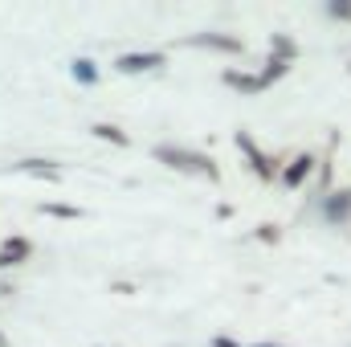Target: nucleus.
<instances>
[{"label": "nucleus", "instance_id": "f257e3e1", "mask_svg": "<svg viewBox=\"0 0 351 347\" xmlns=\"http://www.w3.org/2000/svg\"><path fill=\"white\" fill-rule=\"evenodd\" d=\"M156 160L168 164L176 172H192V176H208V180H221V168L204 156V152H192V147H172V143H160L156 147Z\"/></svg>", "mask_w": 351, "mask_h": 347}, {"label": "nucleus", "instance_id": "f03ea898", "mask_svg": "<svg viewBox=\"0 0 351 347\" xmlns=\"http://www.w3.org/2000/svg\"><path fill=\"white\" fill-rule=\"evenodd\" d=\"M233 143H237V152H245V160L254 164V172L262 176V180H274V164H269V156H265L262 147L254 143V135L237 131V135H233Z\"/></svg>", "mask_w": 351, "mask_h": 347}, {"label": "nucleus", "instance_id": "7ed1b4c3", "mask_svg": "<svg viewBox=\"0 0 351 347\" xmlns=\"http://www.w3.org/2000/svg\"><path fill=\"white\" fill-rule=\"evenodd\" d=\"M160 66H164V53H156V49H147V53H123L114 62L119 74H143V70H160Z\"/></svg>", "mask_w": 351, "mask_h": 347}, {"label": "nucleus", "instance_id": "20e7f679", "mask_svg": "<svg viewBox=\"0 0 351 347\" xmlns=\"http://www.w3.org/2000/svg\"><path fill=\"white\" fill-rule=\"evenodd\" d=\"M323 217H327L331 225H348V221H351V192H348V188H339V192H327V196H323Z\"/></svg>", "mask_w": 351, "mask_h": 347}, {"label": "nucleus", "instance_id": "39448f33", "mask_svg": "<svg viewBox=\"0 0 351 347\" xmlns=\"http://www.w3.org/2000/svg\"><path fill=\"white\" fill-rule=\"evenodd\" d=\"M188 45H196V49H221V53H241V41L225 37V33H192Z\"/></svg>", "mask_w": 351, "mask_h": 347}, {"label": "nucleus", "instance_id": "423d86ee", "mask_svg": "<svg viewBox=\"0 0 351 347\" xmlns=\"http://www.w3.org/2000/svg\"><path fill=\"white\" fill-rule=\"evenodd\" d=\"M315 172V156H294L290 164H286V172H282V184L286 188H302L306 180Z\"/></svg>", "mask_w": 351, "mask_h": 347}, {"label": "nucleus", "instance_id": "0eeeda50", "mask_svg": "<svg viewBox=\"0 0 351 347\" xmlns=\"http://www.w3.org/2000/svg\"><path fill=\"white\" fill-rule=\"evenodd\" d=\"M29 254H33L29 237H8V241L0 246V270H12V265H21Z\"/></svg>", "mask_w": 351, "mask_h": 347}, {"label": "nucleus", "instance_id": "6e6552de", "mask_svg": "<svg viewBox=\"0 0 351 347\" xmlns=\"http://www.w3.org/2000/svg\"><path fill=\"white\" fill-rule=\"evenodd\" d=\"M225 86L241 90V94H262L265 82H262V74H245V70H225Z\"/></svg>", "mask_w": 351, "mask_h": 347}, {"label": "nucleus", "instance_id": "1a4fd4ad", "mask_svg": "<svg viewBox=\"0 0 351 347\" xmlns=\"http://www.w3.org/2000/svg\"><path fill=\"white\" fill-rule=\"evenodd\" d=\"M294 53H298V45H294L286 33H274V37H269V58H278V62H290Z\"/></svg>", "mask_w": 351, "mask_h": 347}, {"label": "nucleus", "instance_id": "9d476101", "mask_svg": "<svg viewBox=\"0 0 351 347\" xmlns=\"http://www.w3.org/2000/svg\"><path fill=\"white\" fill-rule=\"evenodd\" d=\"M70 74H74L78 86H94V82H98V66H94L90 58H78V62L70 66Z\"/></svg>", "mask_w": 351, "mask_h": 347}, {"label": "nucleus", "instance_id": "9b49d317", "mask_svg": "<svg viewBox=\"0 0 351 347\" xmlns=\"http://www.w3.org/2000/svg\"><path fill=\"white\" fill-rule=\"evenodd\" d=\"M16 172H33V176H45V180H58V168L45 164V160H21Z\"/></svg>", "mask_w": 351, "mask_h": 347}, {"label": "nucleus", "instance_id": "f8f14e48", "mask_svg": "<svg viewBox=\"0 0 351 347\" xmlns=\"http://www.w3.org/2000/svg\"><path fill=\"white\" fill-rule=\"evenodd\" d=\"M286 70H290V62H278V58H269V62H265V70H262V82H265V86H269V82H278Z\"/></svg>", "mask_w": 351, "mask_h": 347}, {"label": "nucleus", "instance_id": "ddd939ff", "mask_svg": "<svg viewBox=\"0 0 351 347\" xmlns=\"http://www.w3.org/2000/svg\"><path fill=\"white\" fill-rule=\"evenodd\" d=\"M94 135H98V139H110V143H119V147H127V135H123L119 127H110V123H98Z\"/></svg>", "mask_w": 351, "mask_h": 347}, {"label": "nucleus", "instance_id": "4468645a", "mask_svg": "<svg viewBox=\"0 0 351 347\" xmlns=\"http://www.w3.org/2000/svg\"><path fill=\"white\" fill-rule=\"evenodd\" d=\"M41 213H49V217H66V221L82 217V213H78V208H70V204H41Z\"/></svg>", "mask_w": 351, "mask_h": 347}, {"label": "nucleus", "instance_id": "2eb2a0df", "mask_svg": "<svg viewBox=\"0 0 351 347\" xmlns=\"http://www.w3.org/2000/svg\"><path fill=\"white\" fill-rule=\"evenodd\" d=\"M327 16H335V21H351V4H348V0H343V4H339V0H331V4H327Z\"/></svg>", "mask_w": 351, "mask_h": 347}, {"label": "nucleus", "instance_id": "dca6fc26", "mask_svg": "<svg viewBox=\"0 0 351 347\" xmlns=\"http://www.w3.org/2000/svg\"><path fill=\"white\" fill-rule=\"evenodd\" d=\"M213 347H286V344H233V339H213Z\"/></svg>", "mask_w": 351, "mask_h": 347}, {"label": "nucleus", "instance_id": "f3484780", "mask_svg": "<svg viewBox=\"0 0 351 347\" xmlns=\"http://www.w3.org/2000/svg\"><path fill=\"white\" fill-rule=\"evenodd\" d=\"M258 237H262V241H278V229H274V225H262Z\"/></svg>", "mask_w": 351, "mask_h": 347}, {"label": "nucleus", "instance_id": "a211bd4d", "mask_svg": "<svg viewBox=\"0 0 351 347\" xmlns=\"http://www.w3.org/2000/svg\"><path fill=\"white\" fill-rule=\"evenodd\" d=\"M0 347H12V344H8V339H4V331H0Z\"/></svg>", "mask_w": 351, "mask_h": 347}]
</instances>
